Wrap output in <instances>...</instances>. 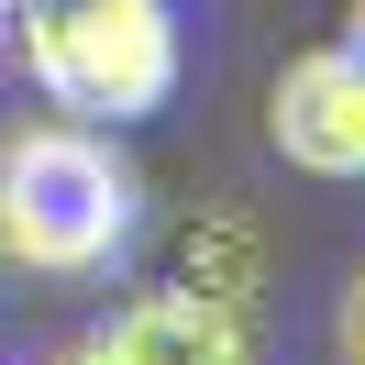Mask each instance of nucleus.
<instances>
[{"instance_id":"obj_1","label":"nucleus","mask_w":365,"mask_h":365,"mask_svg":"<svg viewBox=\"0 0 365 365\" xmlns=\"http://www.w3.org/2000/svg\"><path fill=\"white\" fill-rule=\"evenodd\" d=\"M144 232V178L100 122H11L0 133V255L23 277H111Z\"/></svg>"},{"instance_id":"obj_2","label":"nucleus","mask_w":365,"mask_h":365,"mask_svg":"<svg viewBox=\"0 0 365 365\" xmlns=\"http://www.w3.org/2000/svg\"><path fill=\"white\" fill-rule=\"evenodd\" d=\"M11 23H23V78L67 122L122 133L178 100V0H11Z\"/></svg>"},{"instance_id":"obj_3","label":"nucleus","mask_w":365,"mask_h":365,"mask_svg":"<svg viewBox=\"0 0 365 365\" xmlns=\"http://www.w3.org/2000/svg\"><path fill=\"white\" fill-rule=\"evenodd\" d=\"M266 144L310 178H365V56L354 45L288 56L266 89Z\"/></svg>"},{"instance_id":"obj_4","label":"nucleus","mask_w":365,"mask_h":365,"mask_svg":"<svg viewBox=\"0 0 365 365\" xmlns=\"http://www.w3.org/2000/svg\"><path fill=\"white\" fill-rule=\"evenodd\" d=\"M89 343L122 354V365H255V310L222 299V288H200V277H166V288L122 299Z\"/></svg>"},{"instance_id":"obj_5","label":"nucleus","mask_w":365,"mask_h":365,"mask_svg":"<svg viewBox=\"0 0 365 365\" xmlns=\"http://www.w3.org/2000/svg\"><path fill=\"white\" fill-rule=\"evenodd\" d=\"M188 277H200V288H222V299H244V310H255V232H232V222L188 232Z\"/></svg>"},{"instance_id":"obj_6","label":"nucleus","mask_w":365,"mask_h":365,"mask_svg":"<svg viewBox=\"0 0 365 365\" xmlns=\"http://www.w3.org/2000/svg\"><path fill=\"white\" fill-rule=\"evenodd\" d=\"M332 354L365 365V266H354V288H343V310H332Z\"/></svg>"},{"instance_id":"obj_7","label":"nucleus","mask_w":365,"mask_h":365,"mask_svg":"<svg viewBox=\"0 0 365 365\" xmlns=\"http://www.w3.org/2000/svg\"><path fill=\"white\" fill-rule=\"evenodd\" d=\"M56 365H122V354H100V343H67V354H56Z\"/></svg>"},{"instance_id":"obj_8","label":"nucleus","mask_w":365,"mask_h":365,"mask_svg":"<svg viewBox=\"0 0 365 365\" xmlns=\"http://www.w3.org/2000/svg\"><path fill=\"white\" fill-rule=\"evenodd\" d=\"M343 45H354V56H365V0H354V11H343Z\"/></svg>"},{"instance_id":"obj_9","label":"nucleus","mask_w":365,"mask_h":365,"mask_svg":"<svg viewBox=\"0 0 365 365\" xmlns=\"http://www.w3.org/2000/svg\"><path fill=\"white\" fill-rule=\"evenodd\" d=\"M0 11H11V0H0Z\"/></svg>"}]
</instances>
